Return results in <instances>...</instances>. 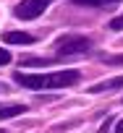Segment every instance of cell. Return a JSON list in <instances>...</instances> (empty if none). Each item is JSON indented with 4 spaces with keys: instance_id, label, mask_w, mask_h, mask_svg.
Returning <instances> with one entry per match:
<instances>
[{
    "instance_id": "6da1fadb",
    "label": "cell",
    "mask_w": 123,
    "mask_h": 133,
    "mask_svg": "<svg viewBox=\"0 0 123 133\" xmlns=\"http://www.w3.org/2000/svg\"><path fill=\"white\" fill-rule=\"evenodd\" d=\"M79 71L68 68V71H55V73H39V76H24L21 71L13 73V81L24 89H63V86H73L79 81Z\"/></svg>"
},
{
    "instance_id": "7a4b0ae2",
    "label": "cell",
    "mask_w": 123,
    "mask_h": 133,
    "mask_svg": "<svg viewBox=\"0 0 123 133\" xmlns=\"http://www.w3.org/2000/svg\"><path fill=\"white\" fill-rule=\"evenodd\" d=\"M92 50V39L89 37H81V34H68V37H60L58 42H55V57L60 60V57H79V55H84V52H89Z\"/></svg>"
},
{
    "instance_id": "3957f363",
    "label": "cell",
    "mask_w": 123,
    "mask_h": 133,
    "mask_svg": "<svg viewBox=\"0 0 123 133\" xmlns=\"http://www.w3.org/2000/svg\"><path fill=\"white\" fill-rule=\"evenodd\" d=\"M50 3H52V0H21V3L13 8V13H16L21 21H34L39 13L47 11Z\"/></svg>"
},
{
    "instance_id": "277c9868",
    "label": "cell",
    "mask_w": 123,
    "mask_h": 133,
    "mask_svg": "<svg viewBox=\"0 0 123 133\" xmlns=\"http://www.w3.org/2000/svg\"><path fill=\"white\" fill-rule=\"evenodd\" d=\"M123 86V76H115V78H107V81H100L94 86H89V94H102V91H115Z\"/></svg>"
},
{
    "instance_id": "5b68a950",
    "label": "cell",
    "mask_w": 123,
    "mask_h": 133,
    "mask_svg": "<svg viewBox=\"0 0 123 133\" xmlns=\"http://www.w3.org/2000/svg\"><path fill=\"white\" fill-rule=\"evenodd\" d=\"M3 39L8 44H34L37 42V37L34 34H26V31H8V34H3Z\"/></svg>"
},
{
    "instance_id": "8992f818",
    "label": "cell",
    "mask_w": 123,
    "mask_h": 133,
    "mask_svg": "<svg viewBox=\"0 0 123 133\" xmlns=\"http://www.w3.org/2000/svg\"><path fill=\"white\" fill-rule=\"evenodd\" d=\"M58 57H24V68H47V65H52Z\"/></svg>"
},
{
    "instance_id": "52a82bcc",
    "label": "cell",
    "mask_w": 123,
    "mask_h": 133,
    "mask_svg": "<svg viewBox=\"0 0 123 133\" xmlns=\"http://www.w3.org/2000/svg\"><path fill=\"white\" fill-rule=\"evenodd\" d=\"M26 107L24 104H5V107H0V120H8V117H19L24 115Z\"/></svg>"
},
{
    "instance_id": "ba28073f",
    "label": "cell",
    "mask_w": 123,
    "mask_h": 133,
    "mask_svg": "<svg viewBox=\"0 0 123 133\" xmlns=\"http://www.w3.org/2000/svg\"><path fill=\"white\" fill-rule=\"evenodd\" d=\"M100 60L107 63V65H123V55H102Z\"/></svg>"
},
{
    "instance_id": "9c48e42d",
    "label": "cell",
    "mask_w": 123,
    "mask_h": 133,
    "mask_svg": "<svg viewBox=\"0 0 123 133\" xmlns=\"http://www.w3.org/2000/svg\"><path fill=\"white\" fill-rule=\"evenodd\" d=\"M110 29H113V31H120V29H123V16H115V18L110 21Z\"/></svg>"
},
{
    "instance_id": "30bf717a",
    "label": "cell",
    "mask_w": 123,
    "mask_h": 133,
    "mask_svg": "<svg viewBox=\"0 0 123 133\" xmlns=\"http://www.w3.org/2000/svg\"><path fill=\"white\" fill-rule=\"evenodd\" d=\"M8 63H11V52L5 47H0V65H8Z\"/></svg>"
},
{
    "instance_id": "8fae6325",
    "label": "cell",
    "mask_w": 123,
    "mask_h": 133,
    "mask_svg": "<svg viewBox=\"0 0 123 133\" xmlns=\"http://www.w3.org/2000/svg\"><path fill=\"white\" fill-rule=\"evenodd\" d=\"M73 3H79V5H100L102 0H73Z\"/></svg>"
},
{
    "instance_id": "7c38bea8",
    "label": "cell",
    "mask_w": 123,
    "mask_h": 133,
    "mask_svg": "<svg viewBox=\"0 0 123 133\" xmlns=\"http://www.w3.org/2000/svg\"><path fill=\"white\" fill-rule=\"evenodd\" d=\"M115 133H123V120H118V125H115Z\"/></svg>"
}]
</instances>
